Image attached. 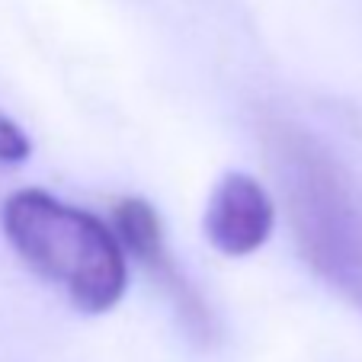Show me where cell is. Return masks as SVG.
I'll return each instance as SVG.
<instances>
[{"instance_id": "277c9868", "label": "cell", "mask_w": 362, "mask_h": 362, "mask_svg": "<svg viewBox=\"0 0 362 362\" xmlns=\"http://www.w3.org/2000/svg\"><path fill=\"white\" fill-rule=\"evenodd\" d=\"M273 221L276 209L269 192L247 173H228L205 209V238L228 257H247L267 244Z\"/></svg>"}, {"instance_id": "6da1fadb", "label": "cell", "mask_w": 362, "mask_h": 362, "mask_svg": "<svg viewBox=\"0 0 362 362\" xmlns=\"http://www.w3.org/2000/svg\"><path fill=\"white\" fill-rule=\"evenodd\" d=\"M267 151L305 263L362 311V199L349 173L292 122L267 125Z\"/></svg>"}, {"instance_id": "7a4b0ae2", "label": "cell", "mask_w": 362, "mask_h": 362, "mask_svg": "<svg viewBox=\"0 0 362 362\" xmlns=\"http://www.w3.org/2000/svg\"><path fill=\"white\" fill-rule=\"evenodd\" d=\"M4 234L29 269L68 292L87 315L110 311L125 292V250L116 231L39 189H20L4 202Z\"/></svg>"}, {"instance_id": "5b68a950", "label": "cell", "mask_w": 362, "mask_h": 362, "mask_svg": "<svg viewBox=\"0 0 362 362\" xmlns=\"http://www.w3.org/2000/svg\"><path fill=\"white\" fill-rule=\"evenodd\" d=\"M33 151V141L13 119L0 116V164H23Z\"/></svg>"}, {"instance_id": "3957f363", "label": "cell", "mask_w": 362, "mask_h": 362, "mask_svg": "<svg viewBox=\"0 0 362 362\" xmlns=\"http://www.w3.org/2000/svg\"><path fill=\"white\" fill-rule=\"evenodd\" d=\"M112 225H116V238L122 244V250H129L148 269L151 279L164 288L167 298L173 301L186 334L196 343H212L218 337L212 308L205 305L202 295L196 292V286L177 269L170 250H167L158 212L144 199H122L112 209Z\"/></svg>"}]
</instances>
